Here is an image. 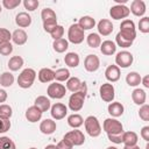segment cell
Returning a JSON list of instances; mask_svg holds the SVG:
<instances>
[{
	"label": "cell",
	"mask_w": 149,
	"mask_h": 149,
	"mask_svg": "<svg viewBox=\"0 0 149 149\" xmlns=\"http://www.w3.org/2000/svg\"><path fill=\"white\" fill-rule=\"evenodd\" d=\"M121 37H123L127 41L134 42L136 38V28H135V23L133 20L130 19H125L121 21L120 24V31L118 33Z\"/></svg>",
	"instance_id": "1"
},
{
	"label": "cell",
	"mask_w": 149,
	"mask_h": 149,
	"mask_svg": "<svg viewBox=\"0 0 149 149\" xmlns=\"http://www.w3.org/2000/svg\"><path fill=\"white\" fill-rule=\"evenodd\" d=\"M36 79V71L31 68H27L21 71V73L17 77V85L21 88H29L33 86L34 81Z\"/></svg>",
	"instance_id": "2"
},
{
	"label": "cell",
	"mask_w": 149,
	"mask_h": 149,
	"mask_svg": "<svg viewBox=\"0 0 149 149\" xmlns=\"http://www.w3.org/2000/svg\"><path fill=\"white\" fill-rule=\"evenodd\" d=\"M84 126H85L86 133H87L91 137H98V136L101 134V126H100V122H99L98 118L94 116V115H88V116L84 120Z\"/></svg>",
	"instance_id": "3"
},
{
	"label": "cell",
	"mask_w": 149,
	"mask_h": 149,
	"mask_svg": "<svg viewBox=\"0 0 149 149\" xmlns=\"http://www.w3.org/2000/svg\"><path fill=\"white\" fill-rule=\"evenodd\" d=\"M86 93L87 92H83V91L71 93V95L69 98L68 107L72 112H79L84 107V101H85V98H86Z\"/></svg>",
	"instance_id": "4"
},
{
	"label": "cell",
	"mask_w": 149,
	"mask_h": 149,
	"mask_svg": "<svg viewBox=\"0 0 149 149\" xmlns=\"http://www.w3.org/2000/svg\"><path fill=\"white\" fill-rule=\"evenodd\" d=\"M85 38V33L84 30L79 27L78 23H73L69 27L68 30V42H71L73 44H80L84 42Z\"/></svg>",
	"instance_id": "5"
},
{
	"label": "cell",
	"mask_w": 149,
	"mask_h": 149,
	"mask_svg": "<svg viewBox=\"0 0 149 149\" xmlns=\"http://www.w3.org/2000/svg\"><path fill=\"white\" fill-rule=\"evenodd\" d=\"M102 129L106 134H121L123 133L122 123L115 118H107L102 123Z\"/></svg>",
	"instance_id": "6"
},
{
	"label": "cell",
	"mask_w": 149,
	"mask_h": 149,
	"mask_svg": "<svg viewBox=\"0 0 149 149\" xmlns=\"http://www.w3.org/2000/svg\"><path fill=\"white\" fill-rule=\"evenodd\" d=\"M133 62H134V56L132 52H129L127 50L119 51L115 56V65L118 68L127 69L133 64Z\"/></svg>",
	"instance_id": "7"
},
{
	"label": "cell",
	"mask_w": 149,
	"mask_h": 149,
	"mask_svg": "<svg viewBox=\"0 0 149 149\" xmlns=\"http://www.w3.org/2000/svg\"><path fill=\"white\" fill-rule=\"evenodd\" d=\"M63 139L69 141L73 147H79V146H83L85 143V135L79 129H73V130L68 132Z\"/></svg>",
	"instance_id": "8"
},
{
	"label": "cell",
	"mask_w": 149,
	"mask_h": 149,
	"mask_svg": "<svg viewBox=\"0 0 149 149\" xmlns=\"http://www.w3.org/2000/svg\"><path fill=\"white\" fill-rule=\"evenodd\" d=\"M65 93H66L65 86L57 81L49 84V86L47 88V94L51 99H62L65 95Z\"/></svg>",
	"instance_id": "9"
},
{
	"label": "cell",
	"mask_w": 149,
	"mask_h": 149,
	"mask_svg": "<svg viewBox=\"0 0 149 149\" xmlns=\"http://www.w3.org/2000/svg\"><path fill=\"white\" fill-rule=\"evenodd\" d=\"M129 14V8L125 5H114L109 8V15L113 20H125Z\"/></svg>",
	"instance_id": "10"
},
{
	"label": "cell",
	"mask_w": 149,
	"mask_h": 149,
	"mask_svg": "<svg viewBox=\"0 0 149 149\" xmlns=\"http://www.w3.org/2000/svg\"><path fill=\"white\" fill-rule=\"evenodd\" d=\"M66 90L70 92H78V91H83V92H87V85L85 81H81L78 77H70L66 80Z\"/></svg>",
	"instance_id": "11"
},
{
	"label": "cell",
	"mask_w": 149,
	"mask_h": 149,
	"mask_svg": "<svg viewBox=\"0 0 149 149\" xmlns=\"http://www.w3.org/2000/svg\"><path fill=\"white\" fill-rule=\"evenodd\" d=\"M99 94H100V98L102 99V101L112 102L115 98V88H114L113 84H111V83L102 84L99 88Z\"/></svg>",
	"instance_id": "12"
},
{
	"label": "cell",
	"mask_w": 149,
	"mask_h": 149,
	"mask_svg": "<svg viewBox=\"0 0 149 149\" xmlns=\"http://www.w3.org/2000/svg\"><path fill=\"white\" fill-rule=\"evenodd\" d=\"M50 114H51V118L55 121L56 120H62L68 114V107L62 102H56L50 107Z\"/></svg>",
	"instance_id": "13"
},
{
	"label": "cell",
	"mask_w": 149,
	"mask_h": 149,
	"mask_svg": "<svg viewBox=\"0 0 149 149\" xmlns=\"http://www.w3.org/2000/svg\"><path fill=\"white\" fill-rule=\"evenodd\" d=\"M84 68L87 72H95L100 68V59L97 55L90 54L84 59Z\"/></svg>",
	"instance_id": "14"
},
{
	"label": "cell",
	"mask_w": 149,
	"mask_h": 149,
	"mask_svg": "<svg viewBox=\"0 0 149 149\" xmlns=\"http://www.w3.org/2000/svg\"><path fill=\"white\" fill-rule=\"evenodd\" d=\"M97 28H98V34L101 36H109L114 29V26L112 23L111 20L108 19H101L98 23H97Z\"/></svg>",
	"instance_id": "15"
},
{
	"label": "cell",
	"mask_w": 149,
	"mask_h": 149,
	"mask_svg": "<svg viewBox=\"0 0 149 149\" xmlns=\"http://www.w3.org/2000/svg\"><path fill=\"white\" fill-rule=\"evenodd\" d=\"M146 10H147V6H146V2L143 0H133L132 1L129 12L133 15L141 17L146 14Z\"/></svg>",
	"instance_id": "16"
},
{
	"label": "cell",
	"mask_w": 149,
	"mask_h": 149,
	"mask_svg": "<svg viewBox=\"0 0 149 149\" xmlns=\"http://www.w3.org/2000/svg\"><path fill=\"white\" fill-rule=\"evenodd\" d=\"M121 76V71L120 68H118L115 64L108 65L105 70V78L108 80V83H115L120 79Z\"/></svg>",
	"instance_id": "17"
},
{
	"label": "cell",
	"mask_w": 149,
	"mask_h": 149,
	"mask_svg": "<svg viewBox=\"0 0 149 149\" xmlns=\"http://www.w3.org/2000/svg\"><path fill=\"white\" fill-rule=\"evenodd\" d=\"M56 128H57V125H56V121L54 119H44L40 123V130L44 135L54 134L56 132Z\"/></svg>",
	"instance_id": "18"
},
{
	"label": "cell",
	"mask_w": 149,
	"mask_h": 149,
	"mask_svg": "<svg viewBox=\"0 0 149 149\" xmlns=\"http://www.w3.org/2000/svg\"><path fill=\"white\" fill-rule=\"evenodd\" d=\"M42 112L36 107V106H30V107H28L27 108V111H26V113H24V116H26V119L29 121V122H31V123H35V122H37V121H40L41 119H42Z\"/></svg>",
	"instance_id": "19"
},
{
	"label": "cell",
	"mask_w": 149,
	"mask_h": 149,
	"mask_svg": "<svg viewBox=\"0 0 149 149\" xmlns=\"http://www.w3.org/2000/svg\"><path fill=\"white\" fill-rule=\"evenodd\" d=\"M15 23L20 27V29L27 28L31 24V16L28 14V12H20L15 16Z\"/></svg>",
	"instance_id": "20"
},
{
	"label": "cell",
	"mask_w": 149,
	"mask_h": 149,
	"mask_svg": "<svg viewBox=\"0 0 149 149\" xmlns=\"http://www.w3.org/2000/svg\"><path fill=\"white\" fill-rule=\"evenodd\" d=\"M107 111H108V113H109V115L112 118H115L116 119V118H119V116H121L123 114L125 107L119 101H112V102H109V105L107 107Z\"/></svg>",
	"instance_id": "21"
},
{
	"label": "cell",
	"mask_w": 149,
	"mask_h": 149,
	"mask_svg": "<svg viewBox=\"0 0 149 149\" xmlns=\"http://www.w3.org/2000/svg\"><path fill=\"white\" fill-rule=\"evenodd\" d=\"M132 100L135 105H139V106H142L146 104V100H147V93L143 88H139L136 87L135 90H133L132 92Z\"/></svg>",
	"instance_id": "22"
},
{
	"label": "cell",
	"mask_w": 149,
	"mask_h": 149,
	"mask_svg": "<svg viewBox=\"0 0 149 149\" xmlns=\"http://www.w3.org/2000/svg\"><path fill=\"white\" fill-rule=\"evenodd\" d=\"M27 40H28V35H27V33L23 29H20L19 28V29H15L12 33V41L16 45H23V44H26Z\"/></svg>",
	"instance_id": "23"
},
{
	"label": "cell",
	"mask_w": 149,
	"mask_h": 149,
	"mask_svg": "<svg viewBox=\"0 0 149 149\" xmlns=\"http://www.w3.org/2000/svg\"><path fill=\"white\" fill-rule=\"evenodd\" d=\"M37 78L41 83H51L55 80V71L49 68H43L38 71Z\"/></svg>",
	"instance_id": "24"
},
{
	"label": "cell",
	"mask_w": 149,
	"mask_h": 149,
	"mask_svg": "<svg viewBox=\"0 0 149 149\" xmlns=\"http://www.w3.org/2000/svg\"><path fill=\"white\" fill-rule=\"evenodd\" d=\"M99 48H100V52L105 56H112L116 52V44L111 40L104 41Z\"/></svg>",
	"instance_id": "25"
},
{
	"label": "cell",
	"mask_w": 149,
	"mask_h": 149,
	"mask_svg": "<svg viewBox=\"0 0 149 149\" xmlns=\"http://www.w3.org/2000/svg\"><path fill=\"white\" fill-rule=\"evenodd\" d=\"M34 106H36L42 113H44L50 109L51 102H50V99L47 98L45 95H38L34 101Z\"/></svg>",
	"instance_id": "26"
},
{
	"label": "cell",
	"mask_w": 149,
	"mask_h": 149,
	"mask_svg": "<svg viewBox=\"0 0 149 149\" xmlns=\"http://www.w3.org/2000/svg\"><path fill=\"white\" fill-rule=\"evenodd\" d=\"M139 141V136L135 132L129 130V132H123L122 133V143L123 146H136Z\"/></svg>",
	"instance_id": "27"
},
{
	"label": "cell",
	"mask_w": 149,
	"mask_h": 149,
	"mask_svg": "<svg viewBox=\"0 0 149 149\" xmlns=\"http://www.w3.org/2000/svg\"><path fill=\"white\" fill-rule=\"evenodd\" d=\"M64 63L69 68H77L79 65V63H80L79 55L77 52H68L64 56Z\"/></svg>",
	"instance_id": "28"
},
{
	"label": "cell",
	"mask_w": 149,
	"mask_h": 149,
	"mask_svg": "<svg viewBox=\"0 0 149 149\" xmlns=\"http://www.w3.org/2000/svg\"><path fill=\"white\" fill-rule=\"evenodd\" d=\"M78 24H79V27H80L84 31H85V30H90V29L94 28V26H95V20H94L92 16H90V15H85V16H81V17L79 19Z\"/></svg>",
	"instance_id": "29"
},
{
	"label": "cell",
	"mask_w": 149,
	"mask_h": 149,
	"mask_svg": "<svg viewBox=\"0 0 149 149\" xmlns=\"http://www.w3.org/2000/svg\"><path fill=\"white\" fill-rule=\"evenodd\" d=\"M141 74L136 71H130L129 73H127L126 76V83L132 86V87H136L141 84Z\"/></svg>",
	"instance_id": "30"
},
{
	"label": "cell",
	"mask_w": 149,
	"mask_h": 149,
	"mask_svg": "<svg viewBox=\"0 0 149 149\" xmlns=\"http://www.w3.org/2000/svg\"><path fill=\"white\" fill-rule=\"evenodd\" d=\"M68 125L70 127H72L73 129H78L80 126L84 125V119H83V116L80 114L73 113V114L68 116Z\"/></svg>",
	"instance_id": "31"
},
{
	"label": "cell",
	"mask_w": 149,
	"mask_h": 149,
	"mask_svg": "<svg viewBox=\"0 0 149 149\" xmlns=\"http://www.w3.org/2000/svg\"><path fill=\"white\" fill-rule=\"evenodd\" d=\"M7 66L10 71H19L23 66V58L21 56H12L8 61Z\"/></svg>",
	"instance_id": "32"
},
{
	"label": "cell",
	"mask_w": 149,
	"mask_h": 149,
	"mask_svg": "<svg viewBox=\"0 0 149 149\" xmlns=\"http://www.w3.org/2000/svg\"><path fill=\"white\" fill-rule=\"evenodd\" d=\"M86 43L90 48H98L101 44V37L98 33H90L86 36Z\"/></svg>",
	"instance_id": "33"
},
{
	"label": "cell",
	"mask_w": 149,
	"mask_h": 149,
	"mask_svg": "<svg viewBox=\"0 0 149 149\" xmlns=\"http://www.w3.org/2000/svg\"><path fill=\"white\" fill-rule=\"evenodd\" d=\"M14 76L12 72L9 71H6V72H2L0 74V85L2 87H10L13 84H14Z\"/></svg>",
	"instance_id": "34"
},
{
	"label": "cell",
	"mask_w": 149,
	"mask_h": 149,
	"mask_svg": "<svg viewBox=\"0 0 149 149\" xmlns=\"http://www.w3.org/2000/svg\"><path fill=\"white\" fill-rule=\"evenodd\" d=\"M52 48H54V50H55L56 52L63 54V52H65V51L68 50V48H69V42H68V40H65V38L56 40V41H54V43H52Z\"/></svg>",
	"instance_id": "35"
},
{
	"label": "cell",
	"mask_w": 149,
	"mask_h": 149,
	"mask_svg": "<svg viewBox=\"0 0 149 149\" xmlns=\"http://www.w3.org/2000/svg\"><path fill=\"white\" fill-rule=\"evenodd\" d=\"M70 77H71V73H70L69 69H66V68H61V69L55 71V80L57 83L66 81Z\"/></svg>",
	"instance_id": "36"
},
{
	"label": "cell",
	"mask_w": 149,
	"mask_h": 149,
	"mask_svg": "<svg viewBox=\"0 0 149 149\" xmlns=\"http://www.w3.org/2000/svg\"><path fill=\"white\" fill-rule=\"evenodd\" d=\"M0 149H16V144L8 136H0Z\"/></svg>",
	"instance_id": "37"
},
{
	"label": "cell",
	"mask_w": 149,
	"mask_h": 149,
	"mask_svg": "<svg viewBox=\"0 0 149 149\" xmlns=\"http://www.w3.org/2000/svg\"><path fill=\"white\" fill-rule=\"evenodd\" d=\"M41 19L42 21H48V20H54V19H57V15L55 13L54 9L49 8V7H45L44 9H42L41 12Z\"/></svg>",
	"instance_id": "38"
},
{
	"label": "cell",
	"mask_w": 149,
	"mask_h": 149,
	"mask_svg": "<svg viewBox=\"0 0 149 149\" xmlns=\"http://www.w3.org/2000/svg\"><path fill=\"white\" fill-rule=\"evenodd\" d=\"M139 30L142 34H148L149 33V17L148 16H142L139 21Z\"/></svg>",
	"instance_id": "39"
},
{
	"label": "cell",
	"mask_w": 149,
	"mask_h": 149,
	"mask_svg": "<svg viewBox=\"0 0 149 149\" xmlns=\"http://www.w3.org/2000/svg\"><path fill=\"white\" fill-rule=\"evenodd\" d=\"M13 115V109L9 105L7 104H1L0 105V116L5 119H10Z\"/></svg>",
	"instance_id": "40"
},
{
	"label": "cell",
	"mask_w": 149,
	"mask_h": 149,
	"mask_svg": "<svg viewBox=\"0 0 149 149\" xmlns=\"http://www.w3.org/2000/svg\"><path fill=\"white\" fill-rule=\"evenodd\" d=\"M12 40V33L6 28H0V44L10 42Z\"/></svg>",
	"instance_id": "41"
},
{
	"label": "cell",
	"mask_w": 149,
	"mask_h": 149,
	"mask_svg": "<svg viewBox=\"0 0 149 149\" xmlns=\"http://www.w3.org/2000/svg\"><path fill=\"white\" fill-rule=\"evenodd\" d=\"M23 6L28 12H34L35 9H37V7L40 6L38 0H23Z\"/></svg>",
	"instance_id": "42"
},
{
	"label": "cell",
	"mask_w": 149,
	"mask_h": 149,
	"mask_svg": "<svg viewBox=\"0 0 149 149\" xmlns=\"http://www.w3.org/2000/svg\"><path fill=\"white\" fill-rule=\"evenodd\" d=\"M57 19H54V20H48V21H44L43 22V29L45 33H51L56 27H57Z\"/></svg>",
	"instance_id": "43"
},
{
	"label": "cell",
	"mask_w": 149,
	"mask_h": 149,
	"mask_svg": "<svg viewBox=\"0 0 149 149\" xmlns=\"http://www.w3.org/2000/svg\"><path fill=\"white\" fill-rule=\"evenodd\" d=\"M51 37L54 38V41L56 40H59V38H63V35H64V27L61 26V24H57V27L50 33Z\"/></svg>",
	"instance_id": "44"
},
{
	"label": "cell",
	"mask_w": 149,
	"mask_h": 149,
	"mask_svg": "<svg viewBox=\"0 0 149 149\" xmlns=\"http://www.w3.org/2000/svg\"><path fill=\"white\" fill-rule=\"evenodd\" d=\"M139 116L143 121H149V105L144 104L139 109Z\"/></svg>",
	"instance_id": "45"
},
{
	"label": "cell",
	"mask_w": 149,
	"mask_h": 149,
	"mask_svg": "<svg viewBox=\"0 0 149 149\" xmlns=\"http://www.w3.org/2000/svg\"><path fill=\"white\" fill-rule=\"evenodd\" d=\"M118 47H121V48H129V47H132V44H133V42H130V41H127V40H125L123 37H121L119 34H116V36H115V42H114Z\"/></svg>",
	"instance_id": "46"
},
{
	"label": "cell",
	"mask_w": 149,
	"mask_h": 149,
	"mask_svg": "<svg viewBox=\"0 0 149 149\" xmlns=\"http://www.w3.org/2000/svg\"><path fill=\"white\" fill-rule=\"evenodd\" d=\"M20 5L21 0H2L1 2V6H3L6 9H14Z\"/></svg>",
	"instance_id": "47"
},
{
	"label": "cell",
	"mask_w": 149,
	"mask_h": 149,
	"mask_svg": "<svg viewBox=\"0 0 149 149\" xmlns=\"http://www.w3.org/2000/svg\"><path fill=\"white\" fill-rule=\"evenodd\" d=\"M13 52V45L10 42L0 44V55L2 56H9Z\"/></svg>",
	"instance_id": "48"
},
{
	"label": "cell",
	"mask_w": 149,
	"mask_h": 149,
	"mask_svg": "<svg viewBox=\"0 0 149 149\" xmlns=\"http://www.w3.org/2000/svg\"><path fill=\"white\" fill-rule=\"evenodd\" d=\"M10 121L9 119H5L0 116V134H3L10 129Z\"/></svg>",
	"instance_id": "49"
},
{
	"label": "cell",
	"mask_w": 149,
	"mask_h": 149,
	"mask_svg": "<svg viewBox=\"0 0 149 149\" xmlns=\"http://www.w3.org/2000/svg\"><path fill=\"white\" fill-rule=\"evenodd\" d=\"M107 137L112 143H115V144L122 143V133L121 134H107Z\"/></svg>",
	"instance_id": "50"
},
{
	"label": "cell",
	"mask_w": 149,
	"mask_h": 149,
	"mask_svg": "<svg viewBox=\"0 0 149 149\" xmlns=\"http://www.w3.org/2000/svg\"><path fill=\"white\" fill-rule=\"evenodd\" d=\"M57 149H73V146L69 142V141H66V140H61L57 144Z\"/></svg>",
	"instance_id": "51"
},
{
	"label": "cell",
	"mask_w": 149,
	"mask_h": 149,
	"mask_svg": "<svg viewBox=\"0 0 149 149\" xmlns=\"http://www.w3.org/2000/svg\"><path fill=\"white\" fill-rule=\"evenodd\" d=\"M140 135H141V137H142L146 142H148V141H149V126L142 127L141 130H140Z\"/></svg>",
	"instance_id": "52"
},
{
	"label": "cell",
	"mask_w": 149,
	"mask_h": 149,
	"mask_svg": "<svg viewBox=\"0 0 149 149\" xmlns=\"http://www.w3.org/2000/svg\"><path fill=\"white\" fill-rule=\"evenodd\" d=\"M7 98H8L7 92H6L3 88H0V105H1L2 102H5V101L7 100Z\"/></svg>",
	"instance_id": "53"
},
{
	"label": "cell",
	"mask_w": 149,
	"mask_h": 149,
	"mask_svg": "<svg viewBox=\"0 0 149 149\" xmlns=\"http://www.w3.org/2000/svg\"><path fill=\"white\" fill-rule=\"evenodd\" d=\"M141 84H142L146 88H149V76H148V74H146L144 77L141 78Z\"/></svg>",
	"instance_id": "54"
},
{
	"label": "cell",
	"mask_w": 149,
	"mask_h": 149,
	"mask_svg": "<svg viewBox=\"0 0 149 149\" xmlns=\"http://www.w3.org/2000/svg\"><path fill=\"white\" fill-rule=\"evenodd\" d=\"M123 149H140V147L136 144V146H130V147H128V146H125L123 147Z\"/></svg>",
	"instance_id": "55"
},
{
	"label": "cell",
	"mask_w": 149,
	"mask_h": 149,
	"mask_svg": "<svg viewBox=\"0 0 149 149\" xmlns=\"http://www.w3.org/2000/svg\"><path fill=\"white\" fill-rule=\"evenodd\" d=\"M44 149H57V146L56 144H48V146H45Z\"/></svg>",
	"instance_id": "56"
},
{
	"label": "cell",
	"mask_w": 149,
	"mask_h": 149,
	"mask_svg": "<svg viewBox=\"0 0 149 149\" xmlns=\"http://www.w3.org/2000/svg\"><path fill=\"white\" fill-rule=\"evenodd\" d=\"M106 149H118L116 147H114V146H111V147H107Z\"/></svg>",
	"instance_id": "57"
},
{
	"label": "cell",
	"mask_w": 149,
	"mask_h": 149,
	"mask_svg": "<svg viewBox=\"0 0 149 149\" xmlns=\"http://www.w3.org/2000/svg\"><path fill=\"white\" fill-rule=\"evenodd\" d=\"M1 10H2V6H1V3H0V13H1Z\"/></svg>",
	"instance_id": "58"
},
{
	"label": "cell",
	"mask_w": 149,
	"mask_h": 149,
	"mask_svg": "<svg viewBox=\"0 0 149 149\" xmlns=\"http://www.w3.org/2000/svg\"><path fill=\"white\" fill-rule=\"evenodd\" d=\"M28 149H37V148H35V147H30V148H28Z\"/></svg>",
	"instance_id": "59"
}]
</instances>
